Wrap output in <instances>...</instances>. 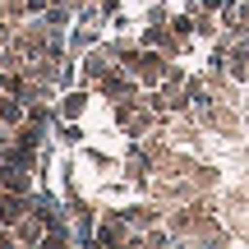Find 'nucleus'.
Instances as JSON below:
<instances>
[{"instance_id":"nucleus-4","label":"nucleus","mask_w":249,"mask_h":249,"mask_svg":"<svg viewBox=\"0 0 249 249\" xmlns=\"http://www.w3.org/2000/svg\"><path fill=\"white\" fill-rule=\"evenodd\" d=\"M83 107H88V97H83V92H70V97L60 102V116L74 120V116H83Z\"/></svg>"},{"instance_id":"nucleus-1","label":"nucleus","mask_w":249,"mask_h":249,"mask_svg":"<svg viewBox=\"0 0 249 249\" xmlns=\"http://www.w3.org/2000/svg\"><path fill=\"white\" fill-rule=\"evenodd\" d=\"M23 208H28V203H23V198H14V194H9V198H0V222H5V226H18V222L28 217Z\"/></svg>"},{"instance_id":"nucleus-2","label":"nucleus","mask_w":249,"mask_h":249,"mask_svg":"<svg viewBox=\"0 0 249 249\" xmlns=\"http://www.w3.org/2000/svg\"><path fill=\"white\" fill-rule=\"evenodd\" d=\"M14 240H23V245H37V240H46V235H42V222H28V217H23V222L14 226Z\"/></svg>"},{"instance_id":"nucleus-3","label":"nucleus","mask_w":249,"mask_h":249,"mask_svg":"<svg viewBox=\"0 0 249 249\" xmlns=\"http://www.w3.org/2000/svg\"><path fill=\"white\" fill-rule=\"evenodd\" d=\"M28 116H23V107H18L14 97H0V124H23Z\"/></svg>"},{"instance_id":"nucleus-5","label":"nucleus","mask_w":249,"mask_h":249,"mask_svg":"<svg viewBox=\"0 0 249 249\" xmlns=\"http://www.w3.org/2000/svg\"><path fill=\"white\" fill-rule=\"evenodd\" d=\"M79 5H88V0H79Z\"/></svg>"}]
</instances>
